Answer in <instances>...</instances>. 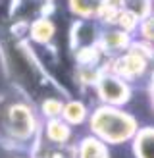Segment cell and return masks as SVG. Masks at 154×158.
I'll list each match as a JSON object with an SVG mask.
<instances>
[{"label": "cell", "instance_id": "obj_1", "mask_svg": "<svg viewBox=\"0 0 154 158\" xmlns=\"http://www.w3.org/2000/svg\"><path fill=\"white\" fill-rule=\"evenodd\" d=\"M96 125L100 127V131L104 135H108L114 141L123 139L131 131V123L123 116L116 114V112H100L96 116Z\"/></svg>", "mask_w": 154, "mask_h": 158}, {"label": "cell", "instance_id": "obj_2", "mask_svg": "<svg viewBox=\"0 0 154 158\" xmlns=\"http://www.w3.org/2000/svg\"><path fill=\"white\" fill-rule=\"evenodd\" d=\"M12 129L18 135H25L31 129V118L23 108H14L12 112Z\"/></svg>", "mask_w": 154, "mask_h": 158}, {"label": "cell", "instance_id": "obj_3", "mask_svg": "<svg viewBox=\"0 0 154 158\" xmlns=\"http://www.w3.org/2000/svg\"><path fill=\"white\" fill-rule=\"evenodd\" d=\"M123 93H125V89H123V85L118 81V79L106 77L104 81H102V94H104L106 98L120 100V98H123Z\"/></svg>", "mask_w": 154, "mask_h": 158}, {"label": "cell", "instance_id": "obj_4", "mask_svg": "<svg viewBox=\"0 0 154 158\" xmlns=\"http://www.w3.org/2000/svg\"><path fill=\"white\" fill-rule=\"evenodd\" d=\"M52 25L48 21H38L37 25H35V29H33V37L37 39V41H41V43H44V41H48V39L52 37Z\"/></svg>", "mask_w": 154, "mask_h": 158}, {"label": "cell", "instance_id": "obj_5", "mask_svg": "<svg viewBox=\"0 0 154 158\" xmlns=\"http://www.w3.org/2000/svg\"><path fill=\"white\" fill-rule=\"evenodd\" d=\"M83 154H85V158H104L102 148H100V145L95 143V141H89V143L85 145Z\"/></svg>", "mask_w": 154, "mask_h": 158}, {"label": "cell", "instance_id": "obj_6", "mask_svg": "<svg viewBox=\"0 0 154 158\" xmlns=\"http://www.w3.org/2000/svg\"><path fill=\"white\" fill-rule=\"evenodd\" d=\"M139 151H141V158H152V141H150V133H144L141 139V145H139Z\"/></svg>", "mask_w": 154, "mask_h": 158}, {"label": "cell", "instance_id": "obj_7", "mask_svg": "<svg viewBox=\"0 0 154 158\" xmlns=\"http://www.w3.org/2000/svg\"><path fill=\"white\" fill-rule=\"evenodd\" d=\"M50 135H52V139L60 141V139H64V137L67 135V131L62 127L60 123H52V127H50Z\"/></svg>", "mask_w": 154, "mask_h": 158}, {"label": "cell", "instance_id": "obj_8", "mask_svg": "<svg viewBox=\"0 0 154 158\" xmlns=\"http://www.w3.org/2000/svg\"><path fill=\"white\" fill-rule=\"evenodd\" d=\"M81 116H83V110H81V106L79 104H71L69 106V110H67V118L69 120H81Z\"/></svg>", "mask_w": 154, "mask_h": 158}]
</instances>
